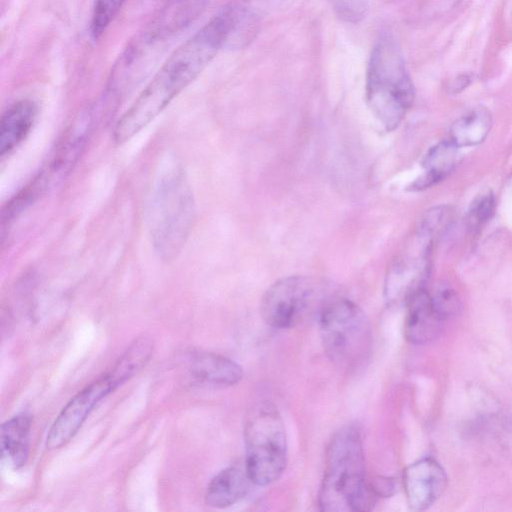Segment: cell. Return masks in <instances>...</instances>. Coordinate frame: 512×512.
I'll return each instance as SVG.
<instances>
[{
    "label": "cell",
    "instance_id": "7a4b0ae2",
    "mask_svg": "<svg viewBox=\"0 0 512 512\" xmlns=\"http://www.w3.org/2000/svg\"><path fill=\"white\" fill-rule=\"evenodd\" d=\"M376 498L365 475L361 431L356 425H346L327 447L319 508L325 512H364L372 509Z\"/></svg>",
    "mask_w": 512,
    "mask_h": 512
},
{
    "label": "cell",
    "instance_id": "603a6c76",
    "mask_svg": "<svg viewBox=\"0 0 512 512\" xmlns=\"http://www.w3.org/2000/svg\"><path fill=\"white\" fill-rule=\"evenodd\" d=\"M333 2L338 16L347 22L356 23L366 13V0H333Z\"/></svg>",
    "mask_w": 512,
    "mask_h": 512
},
{
    "label": "cell",
    "instance_id": "7402d4cb",
    "mask_svg": "<svg viewBox=\"0 0 512 512\" xmlns=\"http://www.w3.org/2000/svg\"><path fill=\"white\" fill-rule=\"evenodd\" d=\"M431 300L436 312L443 320L460 312V298L456 291L449 286L439 287L431 296Z\"/></svg>",
    "mask_w": 512,
    "mask_h": 512
},
{
    "label": "cell",
    "instance_id": "7c38bea8",
    "mask_svg": "<svg viewBox=\"0 0 512 512\" xmlns=\"http://www.w3.org/2000/svg\"><path fill=\"white\" fill-rule=\"evenodd\" d=\"M190 373L199 382L228 387L237 384L243 376L235 361L214 352H196L190 359Z\"/></svg>",
    "mask_w": 512,
    "mask_h": 512
},
{
    "label": "cell",
    "instance_id": "277c9868",
    "mask_svg": "<svg viewBox=\"0 0 512 512\" xmlns=\"http://www.w3.org/2000/svg\"><path fill=\"white\" fill-rule=\"evenodd\" d=\"M149 229L156 253L174 259L183 248L195 219L193 193L180 168L167 171L154 187L149 204Z\"/></svg>",
    "mask_w": 512,
    "mask_h": 512
},
{
    "label": "cell",
    "instance_id": "6da1fadb",
    "mask_svg": "<svg viewBox=\"0 0 512 512\" xmlns=\"http://www.w3.org/2000/svg\"><path fill=\"white\" fill-rule=\"evenodd\" d=\"M233 27L230 4L179 46L117 121L114 140L122 144L156 118L227 46Z\"/></svg>",
    "mask_w": 512,
    "mask_h": 512
},
{
    "label": "cell",
    "instance_id": "3957f363",
    "mask_svg": "<svg viewBox=\"0 0 512 512\" xmlns=\"http://www.w3.org/2000/svg\"><path fill=\"white\" fill-rule=\"evenodd\" d=\"M365 96L373 116L388 132L401 124L413 104L412 80L397 43L387 34L382 35L372 48Z\"/></svg>",
    "mask_w": 512,
    "mask_h": 512
},
{
    "label": "cell",
    "instance_id": "ac0fdd59",
    "mask_svg": "<svg viewBox=\"0 0 512 512\" xmlns=\"http://www.w3.org/2000/svg\"><path fill=\"white\" fill-rule=\"evenodd\" d=\"M153 343L147 337L135 340L108 372L118 386L138 373L149 361Z\"/></svg>",
    "mask_w": 512,
    "mask_h": 512
},
{
    "label": "cell",
    "instance_id": "9a60e30c",
    "mask_svg": "<svg viewBox=\"0 0 512 512\" xmlns=\"http://www.w3.org/2000/svg\"><path fill=\"white\" fill-rule=\"evenodd\" d=\"M32 419L19 414L1 426V456L15 469L23 467L29 456V439Z\"/></svg>",
    "mask_w": 512,
    "mask_h": 512
},
{
    "label": "cell",
    "instance_id": "ffe728a7",
    "mask_svg": "<svg viewBox=\"0 0 512 512\" xmlns=\"http://www.w3.org/2000/svg\"><path fill=\"white\" fill-rule=\"evenodd\" d=\"M452 213L446 206H437L427 211L421 218L417 233L430 239L447 229Z\"/></svg>",
    "mask_w": 512,
    "mask_h": 512
},
{
    "label": "cell",
    "instance_id": "9c48e42d",
    "mask_svg": "<svg viewBox=\"0 0 512 512\" xmlns=\"http://www.w3.org/2000/svg\"><path fill=\"white\" fill-rule=\"evenodd\" d=\"M430 241L414 253L408 251L391 265L385 280L384 295L390 305L405 303L423 290L428 273Z\"/></svg>",
    "mask_w": 512,
    "mask_h": 512
},
{
    "label": "cell",
    "instance_id": "44dd1931",
    "mask_svg": "<svg viewBox=\"0 0 512 512\" xmlns=\"http://www.w3.org/2000/svg\"><path fill=\"white\" fill-rule=\"evenodd\" d=\"M495 199L492 193L487 192L476 198L468 212V224L472 230L481 228L493 215Z\"/></svg>",
    "mask_w": 512,
    "mask_h": 512
},
{
    "label": "cell",
    "instance_id": "e0dca14e",
    "mask_svg": "<svg viewBox=\"0 0 512 512\" xmlns=\"http://www.w3.org/2000/svg\"><path fill=\"white\" fill-rule=\"evenodd\" d=\"M492 127V116L485 107H477L456 119L450 126L449 140L458 148L481 144Z\"/></svg>",
    "mask_w": 512,
    "mask_h": 512
},
{
    "label": "cell",
    "instance_id": "5bb4252c",
    "mask_svg": "<svg viewBox=\"0 0 512 512\" xmlns=\"http://www.w3.org/2000/svg\"><path fill=\"white\" fill-rule=\"evenodd\" d=\"M251 483L246 469L225 468L216 474L208 484L205 502L208 506L217 509L232 506L246 496Z\"/></svg>",
    "mask_w": 512,
    "mask_h": 512
},
{
    "label": "cell",
    "instance_id": "30bf717a",
    "mask_svg": "<svg viewBox=\"0 0 512 512\" xmlns=\"http://www.w3.org/2000/svg\"><path fill=\"white\" fill-rule=\"evenodd\" d=\"M403 486L409 506L413 510H425L444 493L447 475L437 461L423 458L405 469Z\"/></svg>",
    "mask_w": 512,
    "mask_h": 512
},
{
    "label": "cell",
    "instance_id": "ba28073f",
    "mask_svg": "<svg viewBox=\"0 0 512 512\" xmlns=\"http://www.w3.org/2000/svg\"><path fill=\"white\" fill-rule=\"evenodd\" d=\"M118 387L107 372L75 394L51 425L46 438L47 448L58 449L68 443L94 407Z\"/></svg>",
    "mask_w": 512,
    "mask_h": 512
},
{
    "label": "cell",
    "instance_id": "4fadbf2b",
    "mask_svg": "<svg viewBox=\"0 0 512 512\" xmlns=\"http://www.w3.org/2000/svg\"><path fill=\"white\" fill-rule=\"evenodd\" d=\"M35 102L23 99L12 104L0 120V155L10 154L27 137L37 116Z\"/></svg>",
    "mask_w": 512,
    "mask_h": 512
},
{
    "label": "cell",
    "instance_id": "52a82bcc",
    "mask_svg": "<svg viewBox=\"0 0 512 512\" xmlns=\"http://www.w3.org/2000/svg\"><path fill=\"white\" fill-rule=\"evenodd\" d=\"M313 294V285L309 279L303 276L282 278L265 292L260 308L262 318L273 328H291L306 314Z\"/></svg>",
    "mask_w": 512,
    "mask_h": 512
},
{
    "label": "cell",
    "instance_id": "d6986e66",
    "mask_svg": "<svg viewBox=\"0 0 512 512\" xmlns=\"http://www.w3.org/2000/svg\"><path fill=\"white\" fill-rule=\"evenodd\" d=\"M126 0H95L90 31L93 38L100 37L110 25Z\"/></svg>",
    "mask_w": 512,
    "mask_h": 512
},
{
    "label": "cell",
    "instance_id": "5b68a950",
    "mask_svg": "<svg viewBox=\"0 0 512 512\" xmlns=\"http://www.w3.org/2000/svg\"><path fill=\"white\" fill-rule=\"evenodd\" d=\"M245 469L253 484L277 481L287 465L288 445L283 419L274 405L254 406L244 427Z\"/></svg>",
    "mask_w": 512,
    "mask_h": 512
},
{
    "label": "cell",
    "instance_id": "8fae6325",
    "mask_svg": "<svg viewBox=\"0 0 512 512\" xmlns=\"http://www.w3.org/2000/svg\"><path fill=\"white\" fill-rule=\"evenodd\" d=\"M407 306L404 323L406 339L412 344L422 345L437 338L444 320L436 312L427 291H419L409 300Z\"/></svg>",
    "mask_w": 512,
    "mask_h": 512
},
{
    "label": "cell",
    "instance_id": "8992f818",
    "mask_svg": "<svg viewBox=\"0 0 512 512\" xmlns=\"http://www.w3.org/2000/svg\"><path fill=\"white\" fill-rule=\"evenodd\" d=\"M319 324L324 351L336 366L350 370L367 359L371 326L357 304L348 299L329 302L321 310Z\"/></svg>",
    "mask_w": 512,
    "mask_h": 512
},
{
    "label": "cell",
    "instance_id": "d4e9b609",
    "mask_svg": "<svg viewBox=\"0 0 512 512\" xmlns=\"http://www.w3.org/2000/svg\"><path fill=\"white\" fill-rule=\"evenodd\" d=\"M472 77L468 74H462L453 80L449 86L452 93H458L465 89L471 83Z\"/></svg>",
    "mask_w": 512,
    "mask_h": 512
},
{
    "label": "cell",
    "instance_id": "2e32d148",
    "mask_svg": "<svg viewBox=\"0 0 512 512\" xmlns=\"http://www.w3.org/2000/svg\"><path fill=\"white\" fill-rule=\"evenodd\" d=\"M457 149L450 140L431 147L422 161L424 173L411 183L409 190L421 191L443 180L456 165Z\"/></svg>",
    "mask_w": 512,
    "mask_h": 512
},
{
    "label": "cell",
    "instance_id": "cb8c5ba5",
    "mask_svg": "<svg viewBox=\"0 0 512 512\" xmlns=\"http://www.w3.org/2000/svg\"><path fill=\"white\" fill-rule=\"evenodd\" d=\"M370 487L376 497H390L392 496L397 489V483L395 479L390 477H376L371 480Z\"/></svg>",
    "mask_w": 512,
    "mask_h": 512
}]
</instances>
